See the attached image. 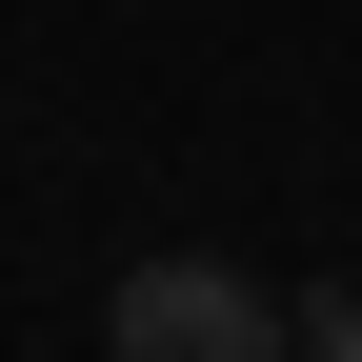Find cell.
I'll return each mask as SVG.
<instances>
[{"label": "cell", "mask_w": 362, "mask_h": 362, "mask_svg": "<svg viewBox=\"0 0 362 362\" xmlns=\"http://www.w3.org/2000/svg\"><path fill=\"white\" fill-rule=\"evenodd\" d=\"M101 342H121V362H302V322L242 282V262H121Z\"/></svg>", "instance_id": "cell-1"}, {"label": "cell", "mask_w": 362, "mask_h": 362, "mask_svg": "<svg viewBox=\"0 0 362 362\" xmlns=\"http://www.w3.org/2000/svg\"><path fill=\"white\" fill-rule=\"evenodd\" d=\"M302 362H362V282H342V302H322V322H302Z\"/></svg>", "instance_id": "cell-2"}]
</instances>
